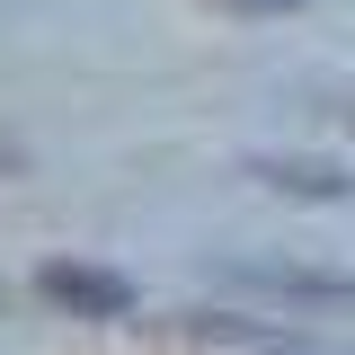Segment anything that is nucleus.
<instances>
[{
  "mask_svg": "<svg viewBox=\"0 0 355 355\" xmlns=\"http://www.w3.org/2000/svg\"><path fill=\"white\" fill-rule=\"evenodd\" d=\"M36 293L62 311H89V320H116V311H133V284L116 275V266H80V258H53L36 266Z\"/></svg>",
  "mask_w": 355,
  "mask_h": 355,
  "instance_id": "obj_1",
  "label": "nucleus"
},
{
  "mask_svg": "<svg viewBox=\"0 0 355 355\" xmlns=\"http://www.w3.org/2000/svg\"><path fill=\"white\" fill-rule=\"evenodd\" d=\"M231 284L284 293V302H355V275H320V266H231Z\"/></svg>",
  "mask_w": 355,
  "mask_h": 355,
  "instance_id": "obj_2",
  "label": "nucleus"
},
{
  "mask_svg": "<svg viewBox=\"0 0 355 355\" xmlns=\"http://www.w3.org/2000/svg\"><path fill=\"white\" fill-rule=\"evenodd\" d=\"M249 178L284 187V196H329V205H347V196H355V178L338 169V160H284V151H258V160H249Z\"/></svg>",
  "mask_w": 355,
  "mask_h": 355,
  "instance_id": "obj_3",
  "label": "nucleus"
},
{
  "mask_svg": "<svg viewBox=\"0 0 355 355\" xmlns=\"http://www.w3.org/2000/svg\"><path fill=\"white\" fill-rule=\"evenodd\" d=\"M284 355H355V347H284Z\"/></svg>",
  "mask_w": 355,
  "mask_h": 355,
  "instance_id": "obj_4",
  "label": "nucleus"
},
{
  "mask_svg": "<svg viewBox=\"0 0 355 355\" xmlns=\"http://www.w3.org/2000/svg\"><path fill=\"white\" fill-rule=\"evenodd\" d=\"M231 9H293V0H231Z\"/></svg>",
  "mask_w": 355,
  "mask_h": 355,
  "instance_id": "obj_5",
  "label": "nucleus"
}]
</instances>
